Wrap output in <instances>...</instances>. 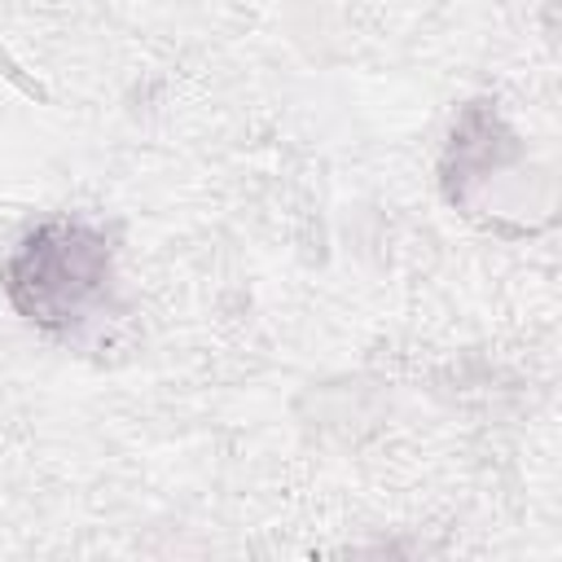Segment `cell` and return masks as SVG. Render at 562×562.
Masks as SVG:
<instances>
[{
    "label": "cell",
    "mask_w": 562,
    "mask_h": 562,
    "mask_svg": "<svg viewBox=\"0 0 562 562\" xmlns=\"http://www.w3.org/2000/svg\"><path fill=\"white\" fill-rule=\"evenodd\" d=\"M114 237L83 215H48L18 237L0 268V294L31 329L79 342L114 312Z\"/></svg>",
    "instance_id": "cell-2"
},
{
    "label": "cell",
    "mask_w": 562,
    "mask_h": 562,
    "mask_svg": "<svg viewBox=\"0 0 562 562\" xmlns=\"http://www.w3.org/2000/svg\"><path fill=\"white\" fill-rule=\"evenodd\" d=\"M439 198L496 237H531L553 224L558 180L492 97L465 101L435 162Z\"/></svg>",
    "instance_id": "cell-1"
}]
</instances>
